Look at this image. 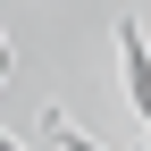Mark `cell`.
<instances>
[{
  "label": "cell",
  "instance_id": "1",
  "mask_svg": "<svg viewBox=\"0 0 151 151\" xmlns=\"http://www.w3.org/2000/svg\"><path fill=\"white\" fill-rule=\"evenodd\" d=\"M0 67H9V50H0Z\"/></svg>",
  "mask_w": 151,
  "mask_h": 151
}]
</instances>
